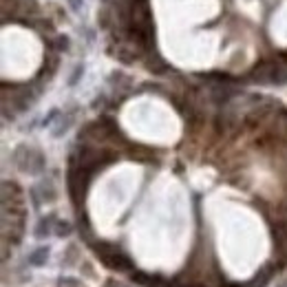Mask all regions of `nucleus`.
Here are the masks:
<instances>
[{"mask_svg":"<svg viewBox=\"0 0 287 287\" xmlns=\"http://www.w3.org/2000/svg\"><path fill=\"white\" fill-rule=\"evenodd\" d=\"M53 221H55L53 216H49V219H42V221L38 223V228H36V236H40V239H42V236H47V234L55 232V228L51 226Z\"/></svg>","mask_w":287,"mask_h":287,"instance_id":"obj_1","label":"nucleus"},{"mask_svg":"<svg viewBox=\"0 0 287 287\" xmlns=\"http://www.w3.org/2000/svg\"><path fill=\"white\" fill-rule=\"evenodd\" d=\"M47 258H49V248H47V246H42V248H38V250L29 256V263L38 268V265H42V263L47 261Z\"/></svg>","mask_w":287,"mask_h":287,"instance_id":"obj_2","label":"nucleus"},{"mask_svg":"<svg viewBox=\"0 0 287 287\" xmlns=\"http://www.w3.org/2000/svg\"><path fill=\"white\" fill-rule=\"evenodd\" d=\"M55 234H58V236H69V234H71V223L58 221V226H55Z\"/></svg>","mask_w":287,"mask_h":287,"instance_id":"obj_3","label":"nucleus"},{"mask_svg":"<svg viewBox=\"0 0 287 287\" xmlns=\"http://www.w3.org/2000/svg\"><path fill=\"white\" fill-rule=\"evenodd\" d=\"M80 283L78 281H71V278H62L60 281V287H78Z\"/></svg>","mask_w":287,"mask_h":287,"instance_id":"obj_4","label":"nucleus"}]
</instances>
